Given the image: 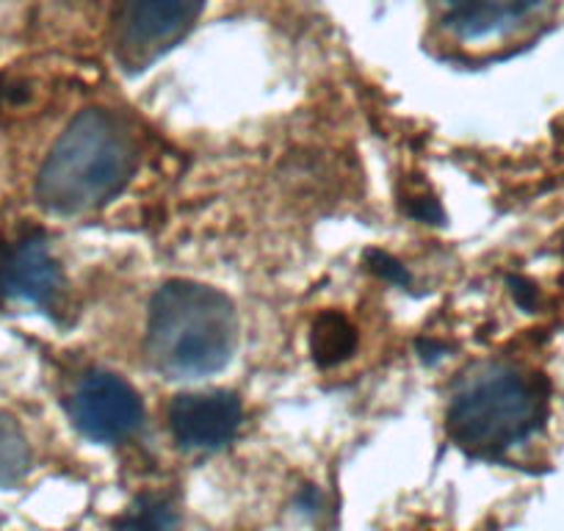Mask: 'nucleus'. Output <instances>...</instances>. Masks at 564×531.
<instances>
[{
  "label": "nucleus",
  "instance_id": "1",
  "mask_svg": "<svg viewBox=\"0 0 564 531\" xmlns=\"http://www.w3.org/2000/svg\"><path fill=\"white\" fill-rule=\"evenodd\" d=\"M135 161L139 153L122 119L89 108L53 144L36 181V199L53 214H89L128 186Z\"/></svg>",
  "mask_w": 564,
  "mask_h": 531
},
{
  "label": "nucleus",
  "instance_id": "2",
  "mask_svg": "<svg viewBox=\"0 0 564 531\" xmlns=\"http://www.w3.org/2000/svg\"><path fill=\"white\" fill-rule=\"evenodd\" d=\"M148 357L164 377L199 379L221 371L238 346V313L221 291L172 280L153 296Z\"/></svg>",
  "mask_w": 564,
  "mask_h": 531
},
{
  "label": "nucleus",
  "instance_id": "3",
  "mask_svg": "<svg viewBox=\"0 0 564 531\" xmlns=\"http://www.w3.org/2000/svg\"><path fill=\"white\" fill-rule=\"evenodd\" d=\"M547 393L540 377L512 366L481 368L448 408V435L474 457H501L542 426Z\"/></svg>",
  "mask_w": 564,
  "mask_h": 531
},
{
  "label": "nucleus",
  "instance_id": "4",
  "mask_svg": "<svg viewBox=\"0 0 564 531\" xmlns=\"http://www.w3.org/2000/svg\"><path fill=\"white\" fill-rule=\"evenodd\" d=\"M205 0H117L111 42L124 69H144L197 23Z\"/></svg>",
  "mask_w": 564,
  "mask_h": 531
},
{
  "label": "nucleus",
  "instance_id": "5",
  "mask_svg": "<svg viewBox=\"0 0 564 531\" xmlns=\"http://www.w3.org/2000/svg\"><path fill=\"white\" fill-rule=\"evenodd\" d=\"M69 419L75 430L95 443H122L135 435L144 404L133 384L108 371H91L69 393Z\"/></svg>",
  "mask_w": 564,
  "mask_h": 531
},
{
  "label": "nucleus",
  "instance_id": "6",
  "mask_svg": "<svg viewBox=\"0 0 564 531\" xmlns=\"http://www.w3.org/2000/svg\"><path fill=\"white\" fill-rule=\"evenodd\" d=\"M243 410L238 395L227 390L183 393L170 408V430L183 448L210 452L221 448L238 435Z\"/></svg>",
  "mask_w": 564,
  "mask_h": 531
},
{
  "label": "nucleus",
  "instance_id": "7",
  "mask_svg": "<svg viewBox=\"0 0 564 531\" xmlns=\"http://www.w3.org/2000/svg\"><path fill=\"white\" fill-rule=\"evenodd\" d=\"M542 0H435L443 29L463 45H481L523 23Z\"/></svg>",
  "mask_w": 564,
  "mask_h": 531
},
{
  "label": "nucleus",
  "instance_id": "8",
  "mask_svg": "<svg viewBox=\"0 0 564 531\" xmlns=\"http://www.w3.org/2000/svg\"><path fill=\"white\" fill-rule=\"evenodd\" d=\"M0 291L36 307H53L62 291V269L42 238H25L3 254Z\"/></svg>",
  "mask_w": 564,
  "mask_h": 531
},
{
  "label": "nucleus",
  "instance_id": "9",
  "mask_svg": "<svg viewBox=\"0 0 564 531\" xmlns=\"http://www.w3.org/2000/svg\"><path fill=\"white\" fill-rule=\"evenodd\" d=\"M357 349V329L344 313H324L311 329V351L318 366H338Z\"/></svg>",
  "mask_w": 564,
  "mask_h": 531
},
{
  "label": "nucleus",
  "instance_id": "10",
  "mask_svg": "<svg viewBox=\"0 0 564 531\" xmlns=\"http://www.w3.org/2000/svg\"><path fill=\"white\" fill-rule=\"evenodd\" d=\"M31 470V446L23 426L9 413H0V490L20 485Z\"/></svg>",
  "mask_w": 564,
  "mask_h": 531
},
{
  "label": "nucleus",
  "instance_id": "11",
  "mask_svg": "<svg viewBox=\"0 0 564 531\" xmlns=\"http://www.w3.org/2000/svg\"><path fill=\"white\" fill-rule=\"evenodd\" d=\"M117 531H181V518L170 498L141 496L117 520Z\"/></svg>",
  "mask_w": 564,
  "mask_h": 531
},
{
  "label": "nucleus",
  "instance_id": "12",
  "mask_svg": "<svg viewBox=\"0 0 564 531\" xmlns=\"http://www.w3.org/2000/svg\"><path fill=\"white\" fill-rule=\"evenodd\" d=\"M368 269H371L373 274H379V278L388 280V283L410 285V274H406L404 266H401L395 258H390L388 252H382V249L368 252Z\"/></svg>",
  "mask_w": 564,
  "mask_h": 531
},
{
  "label": "nucleus",
  "instance_id": "13",
  "mask_svg": "<svg viewBox=\"0 0 564 531\" xmlns=\"http://www.w3.org/2000/svg\"><path fill=\"white\" fill-rule=\"evenodd\" d=\"M509 285H512V294H514V300H518V305L525 307V311H531V307H534V302H536L534 285H531L529 280H523V278H512V280H509Z\"/></svg>",
  "mask_w": 564,
  "mask_h": 531
},
{
  "label": "nucleus",
  "instance_id": "14",
  "mask_svg": "<svg viewBox=\"0 0 564 531\" xmlns=\"http://www.w3.org/2000/svg\"><path fill=\"white\" fill-rule=\"evenodd\" d=\"M412 216H417V219L430 221V225H435L437 219H441V205L435 203V199H415V205L410 208Z\"/></svg>",
  "mask_w": 564,
  "mask_h": 531
}]
</instances>
